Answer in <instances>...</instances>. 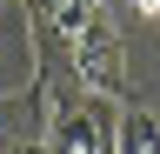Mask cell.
<instances>
[{"label":"cell","instance_id":"cell-1","mask_svg":"<svg viewBox=\"0 0 160 154\" xmlns=\"http://www.w3.org/2000/svg\"><path fill=\"white\" fill-rule=\"evenodd\" d=\"M113 94H60L47 121V154H113Z\"/></svg>","mask_w":160,"mask_h":154},{"label":"cell","instance_id":"cell-2","mask_svg":"<svg viewBox=\"0 0 160 154\" xmlns=\"http://www.w3.org/2000/svg\"><path fill=\"white\" fill-rule=\"evenodd\" d=\"M100 0H27L33 13V47H40V67L73 81V47H80V27L93 20Z\"/></svg>","mask_w":160,"mask_h":154},{"label":"cell","instance_id":"cell-3","mask_svg":"<svg viewBox=\"0 0 160 154\" xmlns=\"http://www.w3.org/2000/svg\"><path fill=\"white\" fill-rule=\"evenodd\" d=\"M73 81H87L93 94H127V47H120V27L107 20V7H93V20L80 27L73 47Z\"/></svg>","mask_w":160,"mask_h":154},{"label":"cell","instance_id":"cell-4","mask_svg":"<svg viewBox=\"0 0 160 154\" xmlns=\"http://www.w3.org/2000/svg\"><path fill=\"white\" fill-rule=\"evenodd\" d=\"M0 154H47V134H33V121H20V107H7L0 114Z\"/></svg>","mask_w":160,"mask_h":154},{"label":"cell","instance_id":"cell-5","mask_svg":"<svg viewBox=\"0 0 160 154\" xmlns=\"http://www.w3.org/2000/svg\"><path fill=\"white\" fill-rule=\"evenodd\" d=\"M133 13H147V20H160V0H133Z\"/></svg>","mask_w":160,"mask_h":154}]
</instances>
